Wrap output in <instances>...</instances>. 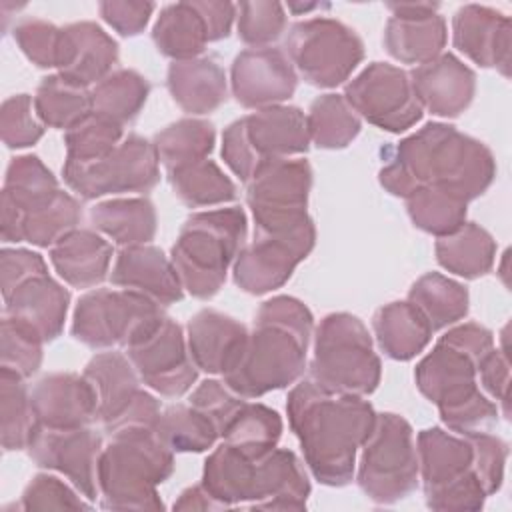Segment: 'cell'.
I'll return each mask as SVG.
<instances>
[{"mask_svg": "<svg viewBox=\"0 0 512 512\" xmlns=\"http://www.w3.org/2000/svg\"><path fill=\"white\" fill-rule=\"evenodd\" d=\"M118 58V48L94 24H74L62 30L58 68L72 84L86 86L100 80Z\"/></svg>", "mask_w": 512, "mask_h": 512, "instance_id": "28", "label": "cell"}, {"mask_svg": "<svg viewBox=\"0 0 512 512\" xmlns=\"http://www.w3.org/2000/svg\"><path fill=\"white\" fill-rule=\"evenodd\" d=\"M286 50L310 84L336 86L356 68L364 50L354 30L334 20L292 26Z\"/></svg>", "mask_w": 512, "mask_h": 512, "instance_id": "13", "label": "cell"}, {"mask_svg": "<svg viewBox=\"0 0 512 512\" xmlns=\"http://www.w3.org/2000/svg\"><path fill=\"white\" fill-rule=\"evenodd\" d=\"M152 8H154L152 4H102L100 6L104 18L124 36L138 34L146 24L148 12Z\"/></svg>", "mask_w": 512, "mask_h": 512, "instance_id": "50", "label": "cell"}, {"mask_svg": "<svg viewBox=\"0 0 512 512\" xmlns=\"http://www.w3.org/2000/svg\"><path fill=\"white\" fill-rule=\"evenodd\" d=\"M214 130L206 122L182 120L156 136V154L168 170L204 160L212 150Z\"/></svg>", "mask_w": 512, "mask_h": 512, "instance_id": "44", "label": "cell"}, {"mask_svg": "<svg viewBox=\"0 0 512 512\" xmlns=\"http://www.w3.org/2000/svg\"><path fill=\"white\" fill-rule=\"evenodd\" d=\"M4 316L36 336L40 342L60 334L70 294L46 270H40L4 290Z\"/></svg>", "mask_w": 512, "mask_h": 512, "instance_id": "21", "label": "cell"}, {"mask_svg": "<svg viewBox=\"0 0 512 512\" xmlns=\"http://www.w3.org/2000/svg\"><path fill=\"white\" fill-rule=\"evenodd\" d=\"M172 474V452L154 428L130 426L114 432L100 452L96 478L104 508H162L156 484Z\"/></svg>", "mask_w": 512, "mask_h": 512, "instance_id": "6", "label": "cell"}, {"mask_svg": "<svg viewBox=\"0 0 512 512\" xmlns=\"http://www.w3.org/2000/svg\"><path fill=\"white\" fill-rule=\"evenodd\" d=\"M410 82L420 106L440 116H458L474 94V74L450 54L420 64Z\"/></svg>", "mask_w": 512, "mask_h": 512, "instance_id": "25", "label": "cell"}, {"mask_svg": "<svg viewBox=\"0 0 512 512\" xmlns=\"http://www.w3.org/2000/svg\"><path fill=\"white\" fill-rule=\"evenodd\" d=\"M244 234L246 220L238 208L190 216L172 248V266L182 286L198 298L216 294Z\"/></svg>", "mask_w": 512, "mask_h": 512, "instance_id": "7", "label": "cell"}, {"mask_svg": "<svg viewBox=\"0 0 512 512\" xmlns=\"http://www.w3.org/2000/svg\"><path fill=\"white\" fill-rule=\"evenodd\" d=\"M38 426L70 430L82 428L98 414V396L92 382L76 374H50L30 394Z\"/></svg>", "mask_w": 512, "mask_h": 512, "instance_id": "23", "label": "cell"}, {"mask_svg": "<svg viewBox=\"0 0 512 512\" xmlns=\"http://www.w3.org/2000/svg\"><path fill=\"white\" fill-rule=\"evenodd\" d=\"M242 16L238 24V34L248 44H266L280 36L284 28V14L280 4L258 2L242 4Z\"/></svg>", "mask_w": 512, "mask_h": 512, "instance_id": "47", "label": "cell"}, {"mask_svg": "<svg viewBox=\"0 0 512 512\" xmlns=\"http://www.w3.org/2000/svg\"><path fill=\"white\" fill-rule=\"evenodd\" d=\"M306 160H278L264 166L248 188V204L256 220V232L288 230L304 220L310 188Z\"/></svg>", "mask_w": 512, "mask_h": 512, "instance_id": "16", "label": "cell"}, {"mask_svg": "<svg viewBox=\"0 0 512 512\" xmlns=\"http://www.w3.org/2000/svg\"><path fill=\"white\" fill-rule=\"evenodd\" d=\"M36 110L38 116L58 128H72L92 110L90 96L84 92L82 86L64 80L62 76L44 78L36 94Z\"/></svg>", "mask_w": 512, "mask_h": 512, "instance_id": "41", "label": "cell"}, {"mask_svg": "<svg viewBox=\"0 0 512 512\" xmlns=\"http://www.w3.org/2000/svg\"><path fill=\"white\" fill-rule=\"evenodd\" d=\"M364 444L358 484L372 500L390 504L416 488L418 460L406 420L380 414Z\"/></svg>", "mask_w": 512, "mask_h": 512, "instance_id": "10", "label": "cell"}, {"mask_svg": "<svg viewBox=\"0 0 512 512\" xmlns=\"http://www.w3.org/2000/svg\"><path fill=\"white\" fill-rule=\"evenodd\" d=\"M112 282L128 286L162 306L182 298V284L174 266L152 246L124 248L116 260Z\"/></svg>", "mask_w": 512, "mask_h": 512, "instance_id": "27", "label": "cell"}, {"mask_svg": "<svg viewBox=\"0 0 512 512\" xmlns=\"http://www.w3.org/2000/svg\"><path fill=\"white\" fill-rule=\"evenodd\" d=\"M128 356L136 364L142 380L166 396H180L196 380L180 326L170 318H160L144 336L128 346Z\"/></svg>", "mask_w": 512, "mask_h": 512, "instance_id": "19", "label": "cell"}, {"mask_svg": "<svg viewBox=\"0 0 512 512\" xmlns=\"http://www.w3.org/2000/svg\"><path fill=\"white\" fill-rule=\"evenodd\" d=\"M80 206L64 194L36 156L14 158L2 192L4 242H58L80 220Z\"/></svg>", "mask_w": 512, "mask_h": 512, "instance_id": "5", "label": "cell"}, {"mask_svg": "<svg viewBox=\"0 0 512 512\" xmlns=\"http://www.w3.org/2000/svg\"><path fill=\"white\" fill-rule=\"evenodd\" d=\"M84 376L98 396V414L106 430L118 432L130 426L154 428L158 422V402L138 388V380L122 354H98L86 366Z\"/></svg>", "mask_w": 512, "mask_h": 512, "instance_id": "14", "label": "cell"}, {"mask_svg": "<svg viewBox=\"0 0 512 512\" xmlns=\"http://www.w3.org/2000/svg\"><path fill=\"white\" fill-rule=\"evenodd\" d=\"M168 88L174 100L194 114L210 112L226 98L224 74L210 58L174 62L168 72Z\"/></svg>", "mask_w": 512, "mask_h": 512, "instance_id": "31", "label": "cell"}, {"mask_svg": "<svg viewBox=\"0 0 512 512\" xmlns=\"http://www.w3.org/2000/svg\"><path fill=\"white\" fill-rule=\"evenodd\" d=\"M306 150L304 114L298 108H266L226 130L222 156L242 180H250L264 166Z\"/></svg>", "mask_w": 512, "mask_h": 512, "instance_id": "8", "label": "cell"}, {"mask_svg": "<svg viewBox=\"0 0 512 512\" xmlns=\"http://www.w3.org/2000/svg\"><path fill=\"white\" fill-rule=\"evenodd\" d=\"M24 376L2 366V444L6 450L28 448L38 420L26 394Z\"/></svg>", "mask_w": 512, "mask_h": 512, "instance_id": "39", "label": "cell"}, {"mask_svg": "<svg viewBox=\"0 0 512 512\" xmlns=\"http://www.w3.org/2000/svg\"><path fill=\"white\" fill-rule=\"evenodd\" d=\"M288 414L314 476L330 486L350 482L356 448L376 422L372 406L356 394L306 380L290 392Z\"/></svg>", "mask_w": 512, "mask_h": 512, "instance_id": "1", "label": "cell"}, {"mask_svg": "<svg viewBox=\"0 0 512 512\" xmlns=\"http://www.w3.org/2000/svg\"><path fill=\"white\" fill-rule=\"evenodd\" d=\"M148 96V82L136 72L122 70L108 76L90 96L92 110L98 118L110 120L118 126L132 120Z\"/></svg>", "mask_w": 512, "mask_h": 512, "instance_id": "38", "label": "cell"}, {"mask_svg": "<svg viewBox=\"0 0 512 512\" xmlns=\"http://www.w3.org/2000/svg\"><path fill=\"white\" fill-rule=\"evenodd\" d=\"M110 258L112 246L86 230L66 234L50 252V260L58 274L78 288L98 284L106 276Z\"/></svg>", "mask_w": 512, "mask_h": 512, "instance_id": "30", "label": "cell"}, {"mask_svg": "<svg viewBox=\"0 0 512 512\" xmlns=\"http://www.w3.org/2000/svg\"><path fill=\"white\" fill-rule=\"evenodd\" d=\"M312 380L346 394H366L378 386L380 362L358 318L348 314L324 318L316 336Z\"/></svg>", "mask_w": 512, "mask_h": 512, "instance_id": "9", "label": "cell"}, {"mask_svg": "<svg viewBox=\"0 0 512 512\" xmlns=\"http://www.w3.org/2000/svg\"><path fill=\"white\" fill-rule=\"evenodd\" d=\"M314 244V226L308 220L278 232H256L254 244L238 256L234 280L246 292L262 294L290 278L294 266Z\"/></svg>", "mask_w": 512, "mask_h": 512, "instance_id": "17", "label": "cell"}, {"mask_svg": "<svg viewBox=\"0 0 512 512\" xmlns=\"http://www.w3.org/2000/svg\"><path fill=\"white\" fill-rule=\"evenodd\" d=\"M174 192L188 206L228 202L236 196L234 184L210 160L190 162L168 170Z\"/></svg>", "mask_w": 512, "mask_h": 512, "instance_id": "40", "label": "cell"}, {"mask_svg": "<svg viewBox=\"0 0 512 512\" xmlns=\"http://www.w3.org/2000/svg\"><path fill=\"white\" fill-rule=\"evenodd\" d=\"M14 40L36 66H58L62 30L42 20H24L14 28Z\"/></svg>", "mask_w": 512, "mask_h": 512, "instance_id": "46", "label": "cell"}, {"mask_svg": "<svg viewBox=\"0 0 512 512\" xmlns=\"http://www.w3.org/2000/svg\"><path fill=\"white\" fill-rule=\"evenodd\" d=\"M374 328L382 350L396 360L416 356L432 334L428 320L412 302H394L380 308L374 318Z\"/></svg>", "mask_w": 512, "mask_h": 512, "instance_id": "32", "label": "cell"}, {"mask_svg": "<svg viewBox=\"0 0 512 512\" xmlns=\"http://www.w3.org/2000/svg\"><path fill=\"white\" fill-rule=\"evenodd\" d=\"M158 438L176 452H202L212 446L218 430L210 416L202 410L186 406H170L154 426Z\"/></svg>", "mask_w": 512, "mask_h": 512, "instance_id": "37", "label": "cell"}, {"mask_svg": "<svg viewBox=\"0 0 512 512\" xmlns=\"http://www.w3.org/2000/svg\"><path fill=\"white\" fill-rule=\"evenodd\" d=\"M32 100L26 94L14 96L2 106V138L10 148L34 144L42 136V126L32 118Z\"/></svg>", "mask_w": 512, "mask_h": 512, "instance_id": "48", "label": "cell"}, {"mask_svg": "<svg viewBox=\"0 0 512 512\" xmlns=\"http://www.w3.org/2000/svg\"><path fill=\"white\" fill-rule=\"evenodd\" d=\"M280 418L274 410L262 404H248L246 400L234 410V414L224 422L218 434L232 448L240 450L250 458H260L274 450L280 438Z\"/></svg>", "mask_w": 512, "mask_h": 512, "instance_id": "33", "label": "cell"}, {"mask_svg": "<svg viewBox=\"0 0 512 512\" xmlns=\"http://www.w3.org/2000/svg\"><path fill=\"white\" fill-rule=\"evenodd\" d=\"M306 128L316 146L342 148L360 132V122L344 98L326 94L312 102Z\"/></svg>", "mask_w": 512, "mask_h": 512, "instance_id": "42", "label": "cell"}, {"mask_svg": "<svg viewBox=\"0 0 512 512\" xmlns=\"http://www.w3.org/2000/svg\"><path fill=\"white\" fill-rule=\"evenodd\" d=\"M156 158V148L132 134L98 162L66 164L64 178L84 198L124 190L142 192L158 182Z\"/></svg>", "mask_w": 512, "mask_h": 512, "instance_id": "15", "label": "cell"}, {"mask_svg": "<svg viewBox=\"0 0 512 512\" xmlns=\"http://www.w3.org/2000/svg\"><path fill=\"white\" fill-rule=\"evenodd\" d=\"M94 226L112 236L118 244L140 246L154 236L156 216L148 200H114L92 208Z\"/></svg>", "mask_w": 512, "mask_h": 512, "instance_id": "34", "label": "cell"}, {"mask_svg": "<svg viewBox=\"0 0 512 512\" xmlns=\"http://www.w3.org/2000/svg\"><path fill=\"white\" fill-rule=\"evenodd\" d=\"M396 16L386 28L388 52L402 62H426L434 58L446 40L444 20L432 14L434 6H390Z\"/></svg>", "mask_w": 512, "mask_h": 512, "instance_id": "29", "label": "cell"}, {"mask_svg": "<svg viewBox=\"0 0 512 512\" xmlns=\"http://www.w3.org/2000/svg\"><path fill=\"white\" fill-rule=\"evenodd\" d=\"M312 314L294 298L266 302L246 338L238 364L224 376L242 396H260L296 380L304 368Z\"/></svg>", "mask_w": 512, "mask_h": 512, "instance_id": "3", "label": "cell"}, {"mask_svg": "<svg viewBox=\"0 0 512 512\" xmlns=\"http://www.w3.org/2000/svg\"><path fill=\"white\" fill-rule=\"evenodd\" d=\"M408 212L416 226L434 234H452L462 226L466 200L440 188H420L408 198Z\"/></svg>", "mask_w": 512, "mask_h": 512, "instance_id": "43", "label": "cell"}, {"mask_svg": "<svg viewBox=\"0 0 512 512\" xmlns=\"http://www.w3.org/2000/svg\"><path fill=\"white\" fill-rule=\"evenodd\" d=\"M232 10V4H210V16H204L198 4L168 6L154 26V42L168 56L190 58L206 42L228 36Z\"/></svg>", "mask_w": 512, "mask_h": 512, "instance_id": "22", "label": "cell"}, {"mask_svg": "<svg viewBox=\"0 0 512 512\" xmlns=\"http://www.w3.org/2000/svg\"><path fill=\"white\" fill-rule=\"evenodd\" d=\"M490 332L466 324L448 332L416 370L420 390L440 406L442 420L456 432L494 422L496 408L474 386V362L490 350Z\"/></svg>", "mask_w": 512, "mask_h": 512, "instance_id": "4", "label": "cell"}, {"mask_svg": "<svg viewBox=\"0 0 512 512\" xmlns=\"http://www.w3.org/2000/svg\"><path fill=\"white\" fill-rule=\"evenodd\" d=\"M90 504L76 498V494L54 476H36L22 496V508H88Z\"/></svg>", "mask_w": 512, "mask_h": 512, "instance_id": "49", "label": "cell"}, {"mask_svg": "<svg viewBox=\"0 0 512 512\" xmlns=\"http://www.w3.org/2000/svg\"><path fill=\"white\" fill-rule=\"evenodd\" d=\"M160 318V304L140 292L96 290L78 302L72 332L94 348L110 344L130 346Z\"/></svg>", "mask_w": 512, "mask_h": 512, "instance_id": "12", "label": "cell"}, {"mask_svg": "<svg viewBox=\"0 0 512 512\" xmlns=\"http://www.w3.org/2000/svg\"><path fill=\"white\" fill-rule=\"evenodd\" d=\"M28 450L38 466L64 472L86 498H96V466L100 458L98 434L84 428L56 430L38 426Z\"/></svg>", "mask_w": 512, "mask_h": 512, "instance_id": "20", "label": "cell"}, {"mask_svg": "<svg viewBox=\"0 0 512 512\" xmlns=\"http://www.w3.org/2000/svg\"><path fill=\"white\" fill-rule=\"evenodd\" d=\"M346 102L372 124L392 132L410 128L422 116L406 72L382 62H374L346 88Z\"/></svg>", "mask_w": 512, "mask_h": 512, "instance_id": "18", "label": "cell"}, {"mask_svg": "<svg viewBox=\"0 0 512 512\" xmlns=\"http://www.w3.org/2000/svg\"><path fill=\"white\" fill-rule=\"evenodd\" d=\"M422 476L430 508H478L484 500V486L476 472L474 444L468 438L456 440L438 428L418 436Z\"/></svg>", "mask_w": 512, "mask_h": 512, "instance_id": "11", "label": "cell"}, {"mask_svg": "<svg viewBox=\"0 0 512 512\" xmlns=\"http://www.w3.org/2000/svg\"><path fill=\"white\" fill-rule=\"evenodd\" d=\"M410 302L428 320L432 332L456 322L468 310L466 290L460 284L442 278L440 274H428L420 278L410 290Z\"/></svg>", "mask_w": 512, "mask_h": 512, "instance_id": "35", "label": "cell"}, {"mask_svg": "<svg viewBox=\"0 0 512 512\" xmlns=\"http://www.w3.org/2000/svg\"><path fill=\"white\" fill-rule=\"evenodd\" d=\"M458 234L440 238L436 244L438 262L466 278L484 274L492 264V238L478 226H460Z\"/></svg>", "mask_w": 512, "mask_h": 512, "instance_id": "36", "label": "cell"}, {"mask_svg": "<svg viewBox=\"0 0 512 512\" xmlns=\"http://www.w3.org/2000/svg\"><path fill=\"white\" fill-rule=\"evenodd\" d=\"M398 156L380 172L382 184L398 196L420 188H440L470 200L494 174L490 152L452 126L428 124L398 146Z\"/></svg>", "mask_w": 512, "mask_h": 512, "instance_id": "2", "label": "cell"}, {"mask_svg": "<svg viewBox=\"0 0 512 512\" xmlns=\"http://www.w3.org/2000/svg\"><path fill=\"white\" fill-rule=\"evenodd\" d=\"M232 84L236 100L246 108H254L290 98L296 88V76L280 50L254 48L236 56Z\"/></svg>", "mask_w": 512, "mask_h": 512, "instance_id": "24", "label": "cell"}, {"mask_svg": "<svg viewBox=\"0 0 512 512\" xmlns=\"http://www.w3.org/2000/svg\"><path fill=\"white\" fill-rule=\"evenodd\" d=\"M188 330L196 364L206 372L224 376L238 364L248 338L242 324L214 310L198 312L190 320Z\"/></svg>", "mask_w": 512, "mask_h": 512, "instance_id": "26", "label": "cell"}, {"mask_svg": "<svg viewBox=\"0 0 512 512\" xmlns=\"http://www.w3.org/2000/svg\"><path fill=\"white\" fill-rule=\"evenodd\" d=\"M40 340L4 316L2 320V366L30 376L40 366Z\"/></svg>", "mask_w": 512, "mask_h": 512, "instance_id": "45", "label": "cell"}]
</instances>
